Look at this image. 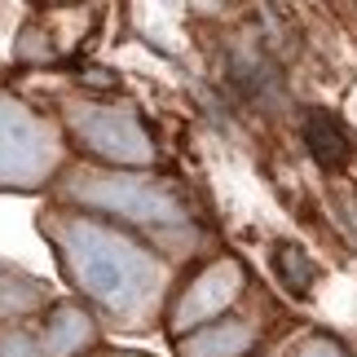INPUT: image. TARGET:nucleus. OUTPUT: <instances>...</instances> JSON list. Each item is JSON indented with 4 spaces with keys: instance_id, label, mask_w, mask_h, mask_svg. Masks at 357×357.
Here are the masks:
<instances>
[{
    "instance_id": "f03ea898",
    "label": "nucleus",
    "mask_w": 357,
    "mask_h": 357,
    "mask_svg": "<svg viewBox=\"0 0 357 357\" xmlns=\"http://www.w3.org/2000/svg\"><path fill=\"white\" fill-rule=\"evenodd\" d=\"M58 163V132L18 98L0 93V185L31 190Z\"/></svg>"
},
{
    "instance_id": "1a4fd4ad",
    "label": "nucleus",
    "mask_w": 357,
    "mask_h": 357,
    "mask_svg": "<svg viewBox=\"0 0 357 357\" xmlns=\"http://www.w3.org/2000/svg\"><path fill=\"white\" fill-rule=\"evenodd\" d=\"M36 305H45V287H40L36 278H26V273H18V269L0 265V318H9V313H26Z\"/></svg>"
},
{
    "instance_id": "f257e3e1",
    "label": "nucleus",
    "mask_w": 357,
    "mask_h": 357,
    "mask_svg": "<svg viewBox=\"0 0 357 357\" xmlns=\"http://www.w3.org/2000/svg\"><path fill=\"white\" fill-rule=\"evenodd\" d=\"M53 234L62 243V256L71 265L75 282L98 300V305L119 322H142L150 305L163 291V265L146 247L132 238L115 234V229L89 225L71 216V221H53Z\"/></svg>"
},
{
    "instance_id": "7ed1b4c3",
    "label": "nucleus",
    "mask_w": 357,
    "mask_h": 357,
    "mask_svg": "<svg viewBox=\"0 0 357 357\" xmlns=\"http://www.w3.org/2000/svg\"><path fill=\"white\" fill-rule=\"evenodd\" d=\"M66 195L89 203V208L119 212L128 221L142 225H181L185 212L163 185H155L150 176H128V172H75L66 181Z\"/></svg>"
},
{
    "instance_id": "39448f33",
    "label": "nucleus",
    "mask_w": 357,
    "mask_h": 357,
    "mask_svg": "<svg viewBox=\"0 0 357 357\" xmlns=\"http://www.w3.org/2000/svg\"><path fill=\"white\" fill-rule=\"evenodd\" d=\"M238 291H243V269H238V260H216V265L203 269L199 278L185 287V296L176 300L172 326H176V331H190V326L216 318V313H221Z\"/></svg>"
},
{
    "instance_id": "f8f14e48",
    "label": "nucleus",
    "mask_w": 357,
    "mask_h": 357,
    "mask_svg": "<svg viewBox=\"0 0 357 357\" xmlns=\"http://www.w3.org/2000/svg\"><path fill=\"white\" fill-rule=\"evenodd\" d=\"M296 357H349V353H344V349H335L331 340H309V344L300 349Z\"/></svg>"
},
{
    "instance_id": "9d476101",
    "label": "nucleus",
    "mask_w": 357,
    "mask_h": 357,
    "mask_svg": "<svg viewBox=\"0 0 357 357\" xmlns=\"http://www.w3.org/2000/svg\"><path fill=\"white\" fill-rule=\"evenodd\" d=\"M273 265H278V273H282V282L291 287L296 296H305L309 287H313V260L300 252L296 243H282L278 252H273Z\"/></svg>"
},
{
    "instance_id": "423d86ee",
    "label": "nucleus",
    "mask_w": 357,
    "mask_h": 357,
    "mask_svg": "<svg viewBox=\"0 0 357 357\" xmlns=\"http://www.w3.org/2000/svg\"><path fill=\"white\" fill-rule=\"evenodd\" d=\"M305 142H309V155L322 163V168H340V163H349L353 155V142L344 132V123L326 111H309L305 115Z\"/></svg>"
},
{
    "instance_id": "9b49d317",
    "label": "nucleus",
    "mask_w": 357,
    "mask_h": 357,
    "mask_svg": "<svg viewBox=\"0 0 357 357\" xmlns=\"http://www.w3.org/2000/svg\"><path fill=\"white\" fill-rule=\"evenodd\" d=\"M0 357H40V353L26 335H5L0 340Z\"/></svg>"
},
{
    "instance_id": "20e7f679",
    "label": "nucleus",
    "mask_w": 357,
    "mask_h": 357,
    "mask_svg": "<svg viewBox=\"0 0 357 357\" xmlns=\"http://www.w3.org/2000/svg\"><path fill=\"white\" fill-rule=\"evenodd\" d=\"M71 128L79 137V146L93 150V155L111 159V163H128V168H142V163L155 159V146L142 128V119L123 106H93V102H75L71 106Z\"/></svg>"
},
{
    "instance_id": "6e6552de",
    "label": "nucleus",
    "mask_w": 357,
    "mask_h": 357,
    "mask_svg": "<svg viewBox=\"0 0 357 357\" xmlns=\"http://www.w3.org/2000/svg\"><path fill=\"white\" fill-rule=\"evenodd\" d=\"M89 340H93L89 313H79L75 305H58L45 331V357H75L79 349H89Z\"/></svg>"
},
{
    "instance_id": "0eeeda50",
    "label": "nucleus",
    "mask_w": 357,
    "mask_h": 357,
    "mask_svg": "<svg viewBox=\"0 0 357 357\" xmlns=\"http://www.w3.org/2000/svg\"><path fill=\"white\" fill-rule=\"evenodd\" d=\"M252 349V326L229 318V322H216V326H203L181 344L185 357H243Z\"/></svg>"
}]
</instances>
